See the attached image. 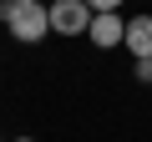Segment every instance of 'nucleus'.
Segmentation results:
<instances>
[{
	"mask_svg": "<svg viewBox=\"0 0 152 142\" xmlns=\"http://www.w3.org/2000/svg\"><path fill=\"white\" fill-rule=\"evenodd\" d=\"M137 81H152V61H137Z\"/></svg>",
	"mask_w": 152,
	"mask_h": 142,
	"instance_id": "nucleus-6",
	"label": "nucleus"
},
{
	"mask_svg": "<svg viewBox=\"0 0 152 142\" xmlns=\"http://www.w3.org/2000/svg\"><path fill=\"white\" fill-rule=\"evenodd\" d=\"M15 5H31V0H15Z\"/></svg>",
	"mask_w": 152,
	"mask_h": 142,
	"instance_id": "nucleus-7",
	"label": "nucleus"
},
{
	"mask_svg": "<svg viewBox=\"0 0 152 142\" xmlns=\"http://www.w3.org/2000/svg\"><path fill=\"white\" fill-rule=\"evenodd\" d=\"M91 41H96L102 51H112V46H122V41H127V20H122L117 10H102V15L91 20Z\"/></svg>",
	"mask_w": 152,
	"mask_h": 142,
	"instance_id": "nucleus-3",
	"label": "nucleus"
},
{
	"mask_svg": "<svg viewBox=\"0 0 152 142\" xmlns=\"http://www.w3.org/2000/svg\"><path fill=\"white\" fill-rule=\"evenodd\" d=\"M0 20L10 26L15 41H41V36L51 31V5H41V0L15 5V0H5V5H0Z\"/></svg>",
	"mask_w": 152,
	"mask_h": 142,
	"instance_id": "nucleus-1",
	"label": "nucleus"
},
{
	"mask_svg": "<svg viewBox=\"0 0 152 142\" xmlns=\"http://www.w3.org/2000/svg\"><path fill=\"white\" fill-rule=\"evenodd\" d=\"M122 46H132V56L137 61H152V15H132L127 20V41Z\"/></svg>",
	"mask_w": 152,
	"mask_h": 142,
	"instance_id": "nucleus-4",
	"label": "nucleus"
},
{
	"mask_svg": "<svg viewBox=\"0 0 152 142\" xmlns=\"http://www.w3.org/2000/svg\"><path fill=\"white\" fill-rule=\"evenodd\" d=\"M15 142H31V137H15Z\"/></svg>",
	"mask_w": 152,
	"mask_h": 142,
	"instance_id": "nucleus-8",
	"label": "nucleus"
},
{
	"mask_svg": "<svg viewBox=\"0 0 152 142\" xmlns=\"http://www.w3.org/2000/svg\"><path fill=\"white\" fill-rule=\"evenodd\" d=\"M86 5H91V10L102 15V10H117V5H122V0H86Z\"/></svg>",
	"mask_w": 152,
	"mask_h": 142,
	"instance_id": "nucleus-5",
	"label": "nucleus"
},
{
	"mask_svg": "<svg viewBox=\"0 0 152 142\" xmlns=\"http://www.w3.org/2000/svg\"><path fill=\"white\" fill-rule=\"evenodd\" d=\"M96 20V10L86 0H51V31L56 36H86Z\"/></svg>",
	"mask_w": 152,
	"mask_h": 142,
	"instance_id": "nucleus-2",
	"label": "nucleus"
}]
</instances>
